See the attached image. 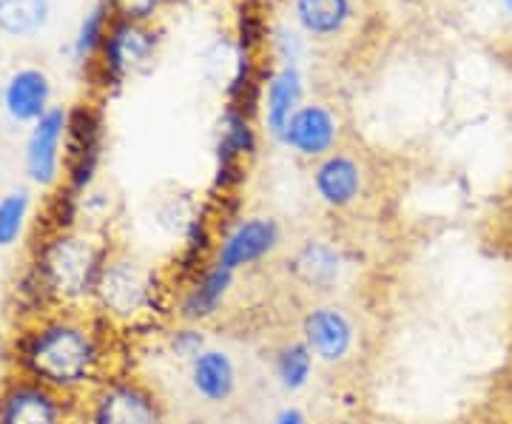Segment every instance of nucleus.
Listing matches in <instances>:
<instances>
[{
  "label": "nucleus",
  "instance_id": "nucleus-15",
  "mask_svg": "<svg viewBox=\"0 0 512 424\" xmlns=\"http://www.w3.org/2000/svg\"><path fill=\"white\" fill-rule=\"evenodd\" d=\"M256 151V131L251 117L239 106H228L220 120V143H217V157H220V183L228 180H242V163Z\"/></svg>",
  "mask_w": 512,
  "mask_h": 424
},
{
  "label": "nucleus",
  "instance_id": "nucleus-4",
  "mask_svg": "<svg viewBox=\"0 0 512 424\" xmlns=\"http://www.w3.org/2000/svg\"><path fill=\"white\" fill-rule=\"evenodd\" d=\"M163 402L143 379L111 373L77 399V424H163Z\"/></svg>",
  "mask_w": 512,
  "mask_h": 424
},
{
  "label": "nucleus",
  "instance_id": "nucleus-13",
  "mask_svg": "<svg viewBox=\"0 0 512 424\" xmlns=\"http://www.w3.org/2000/svg\"><path fill=\"white\" fill-rule=\"evenodd\" d=\"M313 191L328 208L345 211L359 203L365 191V171L356 157H350L345 151H333L313 168Z\"/></svg>",
  "mask_w": 512,
  "mask_h": 424
},
{
  "label": "nucleus",
  "instance_id": "nucleus-5",
  "mask_svg": "<svg viewBox=\"0 0 512 424\" xmlns=\"http://www.w3.org/2000/svg\"><path fill=\"white\" fill-rule=\"evenodd\" d=\"M0 424H77V399L9 370L0 379Z\"/></svg>",
  "mask_w": 512,
  "mask_h": 424
},
{
  "label": "nucleus",
  "instance_id": "nucleus-8",
  "mask_svg": "<svg viewBox=\"0 0 512 424\" xmlns=\"http://www.w3.org/2000/svg\"><path fill=\"white\" fill-rule=\"evenodd\" d=\"M69 123L72 117L63 109H49L37 123H32V134L26 140V174L35 185H55L60 177V166L66 160L69 143Z\"/></svg>",
  "mask_w": 512,
  "mask_h": 424
},
{
  "label": "nucleus",
  "instance_id": "nucleus-22",
  "mask_svg": "<svg viewBox=\"0 0 512 424\" xmlns=\"http://www.w3.org/2000/svg\"><path fill=\"white\" fill-rule=\"evenodd\" d=\"M29 208H32V203H29V194L23 188L0 197V251L12 248L23 237Z\"/></svg>",
  "mask_w": 512,
  "mask_h": 424
},
{
  "label": "nucleus",
  "instance_id": "nucleus-11",
  "mask_svg": "<svg viewBox=\"0 0 512 424\" xmlns=\"http://www.w3.org/2000/svg\"><path fill=\"white\" fill-rule=\"evenodd\" d=\"M188 385L202 405H228L239 390V370L234 356L225 348L208 345L188 362Z\"/></svg>",
  "mask_w": 512,
  "mask_h": 424
},
{
  "label": "nucleus",
  "instance_id": "nucleus-29",
  "mask_svg": "<svg viewBox=\"0 0 512 424\" xmlns=\"http://www.w3.org/2000/svg\"><path fill=\"white\" fill-rule=\"evenodd\" d=\"M501 3H504V9L512 15V0H501Z\"/></svg>",
  "mask_w": 512,
  "mask_h": 424
},
{
  "label": "nucleus",
  "instance_id": "nucleus-24",
  "mask_svg": "<svg viewBox=\"0 0 512 424\" xmlns=\"http://www.w3.org/2000/svg\"><path fill=\"white\" fill-rule=\"evenodd\" d=\"M103 20H106V12L103 9H94L92 15L80 23V32H77V40H74V55H92V49L100 43V37H103Z\"/></svg>",
  "mask_w": 512,
  "mask_h": 424
},
{
  "label": "nucleus",
  "instance_id": "nucleus-10",
  "mask_svg": "<svg viewBox=\"0 0 512 424\" xmlns=\"http://www.w3.org/2000/svg\"><path fill=\"white\" fill-rule=\"evenodd\" d=\"M345 268H348V259L342 254V248L330 240H305L293 251L288 262V271L296 279V285H302L313 294L336 291V285L345 277Z\"/></svg>",
  "mask_w": 512,
  "mask_h": 424
},
{
  "label": "nucleus",
  "instance_id": "nucleus-26",
  "mask_svg": "<svg viewBox=\"0 0 512 424\" xmlns=\"http://www.w3.org/2000/svg\"><path fill=\"white\" fill-rule=\"evenodd\" d=\"M276 52H279V57L285 60V66H296V60H299V55H302V37H299V32H293V29H288V26H282V29H276Z\"/></svg>",
  "mask_w": 512,
  "mask_h": 424
},
{
  "label": "nucleus",
  "instance_id": "nucleus-17",
  "mask_svg": "<svg viewBox=\"0 0 512 424\" xmlns=\"http://www.w3.org/2000/svg\"><path fill=\"white\" fill-rule=\"evenodd\" d=\"M100 157V126L89 114H74L69 123V143H66V166L74 191L89 188Z\"/></svg>",
  "mask_w": 512,
  "mask_h": 424
},
{
  "label": "nucleus",
  "instance_id": "nucleus-27",
  "mask_svg": "<svg viewBox=\"0 0 512 424\" xmlns=\"http://www.w3.org/2000/svg\"><path fill=\"white\" fill-rule=\"evenodd\" d=\"M274 424H308V416H305V410H302V407L285 405L274 416Z\"/></svg>",
  "mask_w": 512,
  "mask_h": 424
},
{
  "label": "nucleus",
  "instance_id": "nucleus-12",
  "mask_svg": "<svg viewBox=\"0 0 512 424\" xmlns=\"http://www.w3.org/2000/svg\"><path fill=\"white\" fill-rule=\"evenodd\" d=\"M336 140H339V120L325 103L299 106L282 134V143L305 160H322L333 154Z\"/></svg>",
  "mask_w": 512,
  "mask_h": 424
},
{
  "label": "nucleus",
  "instance_id": "nucleus-25",
  "mask_svg": "<svg viewBox=\"0 0 512 424\" xmlns=\"http://www.w3.org/2000/svg\"><path fill=\"white\" fill-rule=\"evenodd\" d=\"M163 0H109V6L120 15L123 20H131V23H140V20H148L157 9H160Z\"/></svg>",
  "mask_w": 512,
  "mask_h": 424
},
{
  "label": "nucleus",
  "instance_id": "nucleus-30",
  "mask_svg": "<svg viewBox=\"0 0 512 424\" xmlns=\"http://www.w3.org/2000/svg\"><path fill=\"white\" fill-rule=\"evenodd\" d=\"M319 424H339V422H319Z\"/></svg>",
  "mask_w": 512,
  "mask_h": 424
},
{
  "label": "nucleus",
  "instance_id": "nucleus-2",
  "mask_svg": "<svg viewBox=\"0 0 512 424\" xmlns=\"http://www.w3.org/2000/svg\"><path fill=\"white\" fill-rule=\"evenodd\" d=\"M111 248L92 228L60 225L37 245L26 271L32 314L46 308H89Z\"/></svg>",
  "mask_w": 512,
  "mask_h": 424
},
{
  "label": "nucleus",
  "instance_id": "nucleus-16",
  "mask_svg": "<svg viewBox=\"0 0 512 424\" xmlns=\"http://www.w3.org/2000/svg\"><path fill=\"white\" fill-rule=\"evenodd\" d=\"M302 106V74L296 66H282L268 77V89H265V129L271 137L282 140V134L288 129L291 117Z\"/></svg>",
  "mask_w": 512,
  "mask_h": 424
},
{
  "label": "nucleus",
  "instance_id": "nucleus-20",
  "mask_svg": "<svg viewBox=\"0 0 512 424\" xmlns=\"http://www.w3.org/2000/svg\"><path fill=\"white\" fill-rule=\"evenodd\" d=\"M316 356L302 339H291L274 353V379L285 393H302L316 373Z\"/></svg>",
  "mask_w": 512,
  "mask_h": 424
},
{
  "label": "nucleus",
  "instance_id": "nucleus-21",
  "mask_svg": "<svg viewBox=\"0 0 512 424\" xmlns=\"http://www.w3.org/2000/svg\"><path fill=\"white\" fill-rule=\"evenodd\" d=\"M49 3L46 0H0V29L6 35H35L46 23Z\"/></svg>",
  "mask_w": 512,
  "mask_h": 424
},
{
  "label": "nucleus",
  "instance_id": "nucleus-14",
  "mask_svg": "<svg viewBox=\"0 0 512 424\" xmlns=\"http://www.w3.org/2000/svg\"><path fill=\"white\" fill-rule=\"evenodd\" d=\"M154 49H157V37L143 29L140 23L123 20L106 37V66L120 80V77L140 72L143 66H148L154 57Z\"/></svg>",
  "mask_w": 512,
  "mask_h": 424
},
{
  "label": "nucleus",
  "instance_id": "nucleus-18",
  "mask_svg": "<svg viewBox=\"0 0 512 424\" xmlns=\"http://www.w3.org/2000/svg\"><path fill=\"white\" fill-rule=\"evenodd\" d=\"M49 80L37 69H23L12 74L3 92V106L18 123H37L49 111Z\"/></svg>",
  "mask_w": 512,
  "mask_h": 424
},
{
  "label": "nucleus",
  "instance_id": "nucleus-19",
  "mask_svg": "<svg viewBox=\"0 0 512 424\" xmlns=\"http://www.w3.org/2000/svg\"><path fill=\"white\" fill-rule=\"evenodd\" d=\"M293 15L305 35H339L353 18V0H293Z\"/></svg>",
  "mask_w": 512,
  "mask_h": 424
},
{
  "label": "nucleus",
  "instance_id": "nucleus-28",
  "mask_svg": "<svg viewBox=\"0 0 512 424\" xmlns=\"http://www.w3.org/2000/svg\"><path fill=\"white\" fill-rule=\"evenodd\" d=\"M248 3H256V6H265V3H274V0H248Z\"/></svg>",
  "mask_w": 512,
  "mask_h": 424
},
{
  "label": "nucleus",
  "instance_id": "nucleus-6",
  "mask_svg": "<svg viewBox=\"0 0 512 424\" xmlns=\"http://www.w3.org/2000/svg\"><path fill=\"white\" fill-rule=\"evenodd\" d=\"M299 333H302L299 339L311 348L316 362L328 365V368L345 365L356 351V342H359V331H356L353 316L336 302L311 305L302 316Z\"/></svg>",
  "mask_w": 512,
  "mask_h": 424
},
{
  "label": "nucleus",
  "instance_id": "nucleus-7",
  "mask_svg": "<svg viewBox=\"0 0 512 424\" xmlns=\"http://www.w3.org/2000/svg\"><path fill=\"white\" fill-rule=\"evenodd\" d=\"M279 245H282V225L274 217H262V214L242 217L217 242L214 262L239 274L274 257Z\"/></svg>",
  "mask_w": 512,
  "mask_h": 424
},
{
  "label": "nucleus",
  "instance_id": "nucleus-1",
  "mask_svg": "<svg viewBox=\"0 0 512 424\" xmlns=\"http://www.w3.org/2000/svg\"><path fill=\"white\" fill-rule=\"evenodd\" d=\"M111 333L89 308H46L23 319L9 362L15 373L80 399L114 373Z\"/></svg>",
  "mask_w": 512,
  "mask_h": 424
},
{
  "label": "nucleus",
  "instance_id": "nucleus-23",
  "mask_svg": "<svg viewBox=\"0 0 512 424\" xmlns=\"http://www.w3.org/2000/svg\"><path fill=\"white\" fill-rule=\"evenodd\" d=\"M208 348V336L202 331V325H180L168 333V353L174 359H183L185 365Z\"/></svg>",
  "mask_w": 512,
  "mask_h": 424
},
{
  "label": "nucleus",
  "instance_id": "nucleus-3",
  "mask_svg": "<svg viewBox=\"0 0 512 424\" xmlns=\"http://www.w3.org/2000/svg\"><path fill=\"white\" fill-rule=\"evenodd\" d=\"M154 305H157L154 274L143 262L111 251L97 279L89 311H94L111 328H120L146 319L154 311Z\"/></svg>",
  "mask_w": 512,
  "mask_h": 424
},
{
  "label": "nucleus",
  "instance_id": "nucleus-9",
  "mask_svg": "<svg viewBox=\"0 0 512 424\" xmlns=\"http://www.w3.org/2000/svg\"><path fill=\"white\" fill-rule=\"evenodd\" d=\"M234 285H237V274L211 259L208 265H202V271L188 279L174 305V314L183 325H205L225 308L228 296L234 294Z\"/></svg>",
  "mask_w": 512,
  "mask_h": 424
}]
</instances>
